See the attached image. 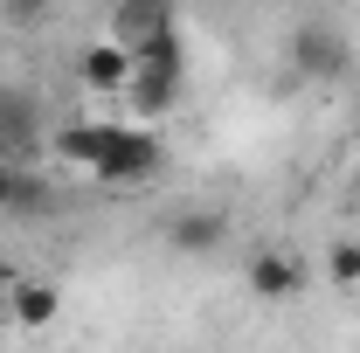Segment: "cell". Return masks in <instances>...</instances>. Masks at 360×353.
I'll list each match as a JSON object with an SVG mask.
<instances>
[{
	"label": "cell",
	"instance_id": "cell-7",
	"mask_svg": "<svg viewBox=\"0 0 360 353\" xmlns=\"http://www.w3.org/2000/svg\"><path fill=\"white\" fill-rule=\"evenodd\" d=\"M77 77H84V90H97V97H125V84H132V49L125 42H84V56H77Z\"/></svg>",
	"mask_w": 360,
	"mask_h": 353
},
{
	"label": "cell",
	"instance_id": "cell-2",
	"mask_svg": "<svg viewBox=\"0 0 360 353\" xmlns=\"http://www.w3.org/2000/svg\"><path fill=\"white\" fill-rule=\"evenodd\" d=\"M167 167V146L153 125H111V146H104V160L90 167L97 187H139V180H153Z\"/></svg>",
	"mask_w": 360,
	"mask_h": 353
},
{
	"label": "cell",
	"instance_id": "cell-13",
	"mask_svg": "<svg viewBox=\"0 0 360 353\" xmlns=\"http://www.w3.org/2000/svg\"><path fill=\"white\" fill-rule=\"evenodd\" d=\"M14 284H21V270H14V257H7V250H0V291H14Z\"/></svg>",
	"mask_w": 360,
	"mask_h": 353
},
{
	"label": "cell",
	"instance_id": "cell-8",
	"mask_svg": "<svg viewBox=\"0 0 360 353\" xmlns=\"http://www.w3.org/2000/svg\"><path fill=\"white\" fill-rule=\"evenodd\" d=\"M167 243H174L180 257H215L229 243V222L215 215V208H180V215L167 222Z\"/></svg>",
	"mask_w": 360,
	"mask_h": 353
},
{
	"label": "cell",
	"instance_id": "cell-1",
	"mask_svg": "<svg viewBox=\"0 0 360 353\" xmlns=\"http://www.w3.org/2000/svg\"><path fill=\"white\" fill-rule=\"evenodd\" d=\"M180 90H187V42L174 35H160L153 49H139L132 56V84H125V97H132L139 118H167L180 104Z\"/></svg>",
	"mask_w": 360,
	"mask_h": 353
},
{
	"label": "cell",
	"instance_id": "cell-9",
	"mask_svg": "<svg viewBox=\"0 0 360 353\" xmlns=\"http://www.w3.org/2000/svg\"><path fill=\"white\" fill-rule=\"evenodd\" d=\"M56 312H63V291H56V284H42V277H21V284L7 291V319H14L21 333L56 326Z\"/></svg>",
	"mask_w": 360,
	"mask_h": 353
},
{
	"label": "cell",
	"instance_id": "cell-5",
	"mask_svg": "<svg viewBox=\"0 0 360 353\" xmlns=\"http://www.w3.org/2000/svg\"><path fill=\"white\" fill-rule=\"evenodd\" d=\"M305 257H291V250H257L250 264H243V284L264 298V305H284V298H298L305 291Z\"/></svg>",
	"mask_w": 360,
	"mask_h": 353
},
{
	"label": "cell",
	"instance_id": "cell-4",
	"mask_svg": "<svg viewBox=\"0 0 360 353\" xmlns=\"http://www.w3.org/2000/svg\"><path fill=\"white\" fill-rule=\"evenodd\" d=\"M174 28H180V0H111V21H104V35L125 42L132 56L153 49L160 35H174Z\"/></svg>",
	"mask_w": 360,
	"mask_h": 353
},
{
	"label": "cell",
	"instance_id": "cell-6",
	"mask_svg": "<svg viewBox=\"0 0 360 353\" xmlns=\"http://www.w3.org/2000/svg\"><path fill=\"white\" fill-rule=\"evenodd\" d=\"M49 208H56V194H49V180L35 174V160H0V215L42 222Z\"/></svg>",
	"mask_w": 360,
	"mask_h": 353
},
{
	"label": "cell",
	"instance_id": "cell-14",
	"mask_svg": "<svg viewBox=\"0 0 360 353\" xmlns=\"http://www.w3.org/2000/svg\"><path fill=\"white\" fill-rule=\"evenodd\" d=\"M0 319H7V291H0Z\"/></svg>",
	"mask_w": 360,
	"mask_h": 353
},
{
	"label": "cell",
	"instance_id": "cell-12",
	"mask_svg": "<svg viewBox=\"0 0 360 353\" xmlns=\"http://www.w3.org/2000/svg\"><path fill=\"white\" fill-rule=\"evenodd\" d=\"M49 7H56V0H0V14H7L14 28H28V21H42Z\"/></svg>",
	"mask_w": 360,
	"mask_h": 353
},
{
	"label": "cell",
	"instance_id": "cell-10",
	"mask_svg": "<svg viewBox=\"0 0 360 353\" xmlns=\"http://www.w3.org/2000/svg\"><path fill=\"white\" fill-rule=\"evenodd\" d=\"M104 146H111V125H104V118H77V125L56 132V153H63L70 167H84V174L104 160Z\"/></svg>",
	"mask_w": 360,
	"mask_h": 353
},
{
	"label": "cell",
	"instance_id": "cell-11",
	"mask_svg": "<svg viewBox=\"0 0 360 353\" xmlns=\"http://www.w3.org/2000/svg\"><path fill=\"white\" fill-rule=\"evenodd\" d=\"M326 277H333L340 291H360V243H347V236H340V243L326 250Z\"/></svg>",
	"mask_w": 360,
	"mask_h": 353
},
{
	"label": "cell",
	"instance_id": "cell-3",
	"mask_svg": "<svg viewBox=\"0 0 360 353\" xmlns=\"http://www.w3.org/2000/svg\"><path fill=\"white\" fill-rule=\"evenodd\" d=\"M354 70V49L340 28H326V21H305V28H291V77L298 84H340Z\"/></svg>",
	"mask_w": 360,
	"mask_h": 353
}]
</instances>
